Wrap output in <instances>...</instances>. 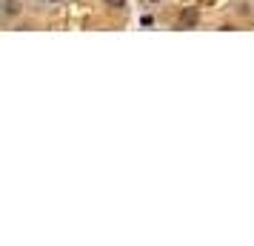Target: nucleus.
<instances>
[{
	"label": "nucleus",
	"instance_id": "1",
	"mask_svg": "<svg viewBox=\"0 0 254 246\" xmlns=\"http://www.w3.org/2000/svg\"><path fill=\"white\" fill-rule=\"evenodd\" d=\"M180 23H183V26H194L197 23V12H194V9H189V12L180 17Z\"/></svg>",
	"mask_w": 254,
	"mask_h": 246
},
{
	"label": "nucleus",
	"instance_id": "2",
	"mask_svg": "<svg viewBox=\"0 0 254 246\" xmlns=\"http://www.w3.org/2000/svg\"><path fill=\"white\" fill-rule=\"evenodd\" d=\"M6 12H9V14H17V0H6Z\"/></svg>",
	"mask_w": 254,
	"mask_h": 246
},
{
	"label": "nucleus",
	"instance_id": "3",
	"mask_svg": "<svg viewBox=\"0 0 254 246\" xmlns=\"http://www.w3.org/2000/svg\"><path fill=\"white\" fill-rule=\"evenodd\" d=\"M109 3H112V6H117V9H123V6H126V0H109Z\"/></svg>",
	"mask_w": 254,
	"mask_h": 246
}]
</instances>
